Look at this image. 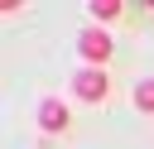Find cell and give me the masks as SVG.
Listing matches in <instances>:
<instances>
[{"mask_svg":"<svg viewBox=\"0 0 154 149\" xmlns=\"http://www.w3.org/2000/svg\"><path fill=\"white\" fill-rule=\"evenodd\" d=\"M135 106H140V111H144V115H154V77H149V82H140V87H135Z\"/></svg>","mask_w":154,"mask_h":149,"instance_id":"cell-4","label":"cell"},{"mask_svg":"<svg viewBox=\"0 0 154 149\" xmlns=\"http://www.w3.org/2000/svg\"><path fill=\"white\" fill-rule=\"evenodd\" d=\"M72 91H77L82 101H106V96H111V77H106L101 67H82V72L72 77Z\"/></svg>","mask_w":154,"mask_h":149,"instance_id":"cell-1","label":"cell"},{"mask_svg":"<svg viewBox=\"0 0 154 149\" xmlns=\"http://www.w3.org/2000/svg\"><path fill=\"white\" fill-rule=\"evenodd\" d=\"M87 10H91V14H96V19H116V14H120V10H125V5H120V0H91V5H87Z\"/></svg>","mask_w":154,"mask_h":149,"instance_id":"cell-5","label":"cell"},{"mask_svg":"<svg viewBox=\"0 0 154 149\" xmlns=\"http://www.w3.org/2000/svg\"><path fill=\"white\" fill-rule=\"evenodd\" d=\"M38 125H43L48 135L67 130V106H63V101H43V106H38Z\"/></svg>","mask_w":154,"mask_h":149,"instance_id":"cell-3","label":"cell"},{"mask_svg":"<svg viewBox=\"0 0 154 149\" xmlns=\"http://www.w3.org/2000/svg\"><path fill=\"white\" fill-rule=\"evenodd\" d=\"M149 10H154V5H149Z\"/></svg>","mask_w":154,"mask_h":149,"instance_id":"cell-6","label":"cell"},{"mask_svg":"<svg viewBox=\"0 0 154 149\" xmlns=\"http://www.w3.org/2000/svg\"><path fill=\"white\" fill-rule=\"evenodd\" d=\"M77 48H82V58H87L91 67H101V62L111 58V48H116V43H111V34H106V29H82Z\"/></svg>","mask_w":154,"mask_h":149,"instance_id":"cell-2","label":"cell"}]
</instances>
